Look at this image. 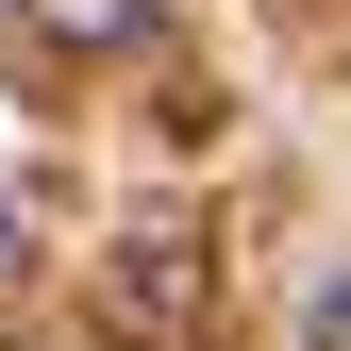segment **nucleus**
<instances>
[{
	"mask_svg": "<svg viewBox=\"0 0 351 351\" xmlns=\"http://www.w3.org/2000/svg\"><path fill=\"white\" fill-rule=\"evenodd\" d=\"M34 34H51V51H134L151 34V0H17Z\"/></svg>",
	"mask_w": 351,
	"mask_h": 351,
	"instance_id": "f257e3e1",
	"label": "nucleus"
},
{
	"mask_svg": "<svg viewBox=\"0 0 351 351\" xmlns=\"http://www.w3.org/2000/svg\"><path fill=\"white\" fill-rule=\"evenodd\" d=\"M0 251H17V184H0Z\"/></svg>",
	"mask_w": 351,
	"mask_h": 351,
	"instance_id": "f03ea898",
	"label": "nucleus"
}]
</instances>
